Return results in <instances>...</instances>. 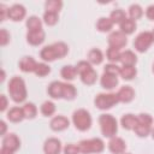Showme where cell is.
Instances as JSON below:
<instances>
[{
	"label": "cell",
	"instance_id": "484cf974",
	"mask_svg": "<svg viewBox=\"0 0 154 154\" xmlns=\"http://www.w3.org/2000/svg\"><path fill=\"white\" fill-rule=\"evenodd\" d=\"M88 59H89V63L91 64H95V65H99L102 63V59H103V54L100 49L97 48H93L89 51L88 53Z\"/></svg>",
	"mask_w": 154,
	"mask_h": 154
},
{
	"label": "cell",
	"instance_id": "6da1fadb",
	"mask_svg": "<svg viewBox=\"0 0 154 154\" xmlns=\"http://www.w3.org/2000/svg\"><path fill=\"white\" fill-rule=\"evenodd\" d=\"M8 93L14 102H23L26 99L25 83L20 77H12L8 83Z\"/></svg>",
	"mask_w": 154,
	"mask_h": 154
},
{
	"label": "cell",
	"instance_id": "7dc6e473",
	"mask_svg": "<svg viewBox=\"0 0 154 154\" xmlns=\"http://www.w3.org/2000/svg\"><path fill=\"white\" fill-rule=\"evenodd\" d=\"M0 126H1V131H0V134H1V135H5V131H6V124H5L4 120L0 122Z\"/></svg>",
	"mask_w": 154,
	"mask_h": 154
},
{
	"label": "cell",
	"instance_id": "ba28073f",
	"mask_svg": "<svg viewBox=\"0 0 154 154\" xmlns=\"http://www.w3.org/2000/svg\"><path fill=\"white\" fill-rule=\"evenodd\" d=\"M128 43L126 40V35L123 34L122 31H113L109 36H108V45L109 47H114V48H123L125 45Z\"/></svg>",
	"mask_w": 154,
	"mask_h": 154
},
{
	"label": "cell",
	"instance_id": "e575fe53",
	"mask_svg": "<svg viewBox=\"0 0 154 154\" xmlns=\"http://www.w3.org/2000/svg\"><path fill=\"white\" fill-rule=\"evenodd\" d=\"M125 18H126V14L123 10H114L111 12V16H109V19L113 22V24H120Z\"/></svg>",
	"mask_w": 154,
	"mask_h": 154
},
{
	"label": "cell",
	"instance_id": "52a82bcc",
	"mask_svg": "<svg viewBox=\"0 0 154 154\" xmlns=\"http://www.w3.org/2000/svg\"><path fill=\"white\" fill-rule=\"evenodd\" d=\"M153 36H152V32L150 31H143L141 34H138L136 36V38L134 40V47L137 52H146L150 45L153 43Z\"/></svg>",
	"mask_w": 154,
	"mask_h": 154
},
{
	"label": "cell",
	"instance_id": "83f0119b",
	"mask_svg": "<svg viewBox=\"0 0 154 154\" xmlns=\"http://www.w3.org/2000/svg\"><path fill=\"white\" fill-rule=\"evenodd\" d=\"M112 26H113V22H112L109 18H106V17H101V18L97 20V23H96V28H97V30L101 31V32H107V31H109V30L112 29Z\"/></svg>",
	"mask_w": 154,
	"mask_h": 154
},
{
	"label": "cell",
	"instance_id": "7a4b0ae2",
	"mask_svg": "<svg viewBox=\"0 0 154 154\" xmlns=\"http://www.w3.org/2000/svg\"><path fill=\"white\" fill-rule=\"evenodd\" d=\"M99 124H100L101 132L105 137L112 138L116 136L118 131V123H117V119L112 114H107V113L101 114L99 117Z\"/></svg>",
	"mask_w": 154,
	"mask_h": 154
},
{
	"label": "cell",
	"instance_id": "8992f818",
	"mask_svg": "<svg viewBox=\"0 0 154 154\" xmlns=\"http://www.w3.org/2000/svg\"><path fill=\"white\" fill-rule=\"evenodd\" d=\"M119 102V99H118V95L117 94H113V93H109V94H99L95 100H94V103L97 108L100 109H108L111 107H113L114 105H117Z\"/></svg>",
	"mask_w": 154,
	"mask_h": 154
},
{
	"label": "cell",
	"instance_id": "f546056e",
	"mask_svg": "<svg viewBox=\"0 0 154 154\" xmlns=\"http://www.w3.org/2000/svg\"><path fill=\"white\" fill-rule=\"evenodd\" d=\"M120 55H122L120 49L114 48V47H108V49L106 52V57L112 64H116L117 61H119L120 60Z\"/></svg>",
	"mask_w": 154,
	"mask_h": 154
},
{
	"label": "cell",
	"instance_id": "f1b7e54d",
	"mask_svg": "<svg viewBox=\"0 0 154 154\" xmlns=\"http://www.w3.org/2000/svg\"><path fill=\"white\" fill-rule=\"evenodd\" d=\"M136 73H137V71H136L135 66H123V67H120V71H119L120 77L126 81L132 79L136 76Z\"/></svg>",
	"mask_w": 154,
	"mask_h": 154
},
{
	"label": "cell",
	"instance_id": "7402d4cb",
	"mask_svg": "<svg viewBox=\"0 0 154 154\" xmlns=\"http://www.w3.org/2000/svg\"><path fill=\"white\" fill-rule=\"evenodd\" d=\"M24 113H23V108H19V107H12L8 112H7V119L10 122H13V123H18V122H22L24 119Z\"/></svg>",
	"mask_w": 154,
	"mask_h": 154
},
{
	"label": "cell",
	"instance_id": "c3c4849f",
	"mask_svg": "<svg viewBox=\"0 0 154 154\" xmlns=\"http://www.w3.org/2000/svg\"><path fill=\"white\" fill-rule=\"evenodd\" d=\"M0 154H13V152H12V150H10V149H7V148H4V147H1Z\"/></svg>",
	"mask_w": 154,
	"mask_h": 154
},
{
	"label": "cell",
	"instance_id": "d4e9b609",
	"mask_svg": "<svg viewBox=\"0 0 154 154\" xmlns=\"http://www.w3.org/2000/svg\"><path fill=\"white\" fill-rule=\"evenodd\" d=\"M26 28L29 31H36V30H42V22L38 17L31 16L26 19Z\"/></svg>",
	"mask_w": 154,
	"mask_h": 154
},
{
	"label": "cell",
	"instance_id": "4dcf8cb0",
	"mask_svg": "<svg viewBox=\"0 0 154 154\" xmlns=\"http://www.w3.org/2000/svg\"><path fill=\"white\" fill-rule=\"evenodd\" d=\"M23 113H24V117L28 118V119L35 118V116H36V113H37L36 106H35L32 102H26V103L23 106Z\"/></svg>",
	"mask_w": 154,
	"mask_h": 154
},
{
	"label": "cell",
	"instance_id": "1f68e13d",
	"mask_svg": "<svg viewBox=\"0 0 154 154\" xmlns=\"http://www.w3.org/2000/svg\"><path fill=\"white\" fill-rule=\"evenodd\" d=\"M53 47H54V51H55V53H57L58 59L64 58V57L67 54V52H69L67 45L64 43V42H55V43H53Z\"/></svg>",
	"mask_w": 154,
	"mask_h": 154
},
{
	"label": "cell",
	"instance_id": "5bb4252c",
	"mask_svg": "<svg viewBox=\"0 0 154 154\" xmlns=\"http://www.w3.org/2000/svg\"><path fill=\"white\" fill-rule=\"evenodd\" d=\"M117 95H118L119 102L126 103V102H130V101L135 97V90H134L130 85H124V87H122V88L118 90Z\"/></svg>",
	"mask_w": 154,
	"mask_h": 154
},
{
	"label": "cell",
	"instance_id": "d6986e66",
	"mask_svg": "<svg viewBox=\"0 0 154 154\" xmlns=\"http://www.w3.org/2000/svg\"><path fill=\"white\" fill-rule=\"evenodd\" d=\"M119 61L123 64V66H134L137 63V57L132 51H125L122 53Z\"/></svg>",
	"mask_w": 154,
	"mask_h": 154
},
{
	"label": "cell",
	"instance_id": "b9f144b4",
	"mask_svg": "<svg viewBox=\"0 0 154 154\" xmlns=\"http://www.w3.org/2000/svg\"><path fill=\"white\" fill-rule=\"evenodd\" d=\"M79 148L78 144H73V143H69L66 144V147L64 148V154H79Z\"/></svg>",
	"mask_w": 154,
	"mask_h": 154
},
{
	"label": "cell",
	"instance_id": "681fc988",
	"mask_svg": "<svg viewBox=\"0 0 154 154\" xmlns=\"http://www.w3.org/2000/svg\"><path fill=\"white\" fill-rule=\"evenodd\" d=\"M152 137L154 138V128H152Z\"/></svg>",
	"mask_w": 154,
	"mask_h": 154
},
{
	"label": "cell",
	"instance_id": "44dd1931",
	"mask_svg": "<svg viewBox=\"0 0 154 154\" xmlns=\"http://www.w3.org/2000/svg\"><path fill=\"white\" fill-rule=\"evenodd\" d=\"M40 57H41V58H42V60H45V61H53V60L58 59V57H57V53H55V51H54L53 45L43 47V48L41 49Z\"/></svg>",
	"mask_w": 154,
	"mask_h": 154
},
{
	"label": "cell",
	"instance_id": "816d5d0a",
	"mask_svg": "<svg viewBox=\"0 0 154 154\" xmlns=\"http://www.w3.org/2000/svg\"><path fill=\"white\" fill-rule=\"evenodd\" d=\"M153 71H154V65H153Z\"/></svg>",
	"mask_w": 154,
	"mask_h": 154
},
{
	"label": "cell",
	"instance_id": "cb8c5ba5",
	"mask_svg": "<svg viewBox=\"0 0 154 154\" xmlns=\"http://www.w3.org/2000/svg\"><path fill=\"white\" fill-rule=\"evenodd\" d=\"M79 76H81V79H82V82H83L84 84L91 85V84H94V83L96 82L97 73H96V71H95L94 69H90V70L85 71L84 73H82V75H79Z\"/></svg>",
	"mask_w": 154,
	"mask_h": 154
},
{
	"label": "cell",
	"instance_id": "60d3db41",
	"mask_svg": "<svg viewBox=\"0 0 154 154\" xmlns=\"http://www.w3.org/2000/svg\"><path fill=\"white\" fill-rule=\"evenodd\" d=\"M119 71H120V67H118L116 64H112V63L105 65V67H103V72L109 73V75H114V76H118Z\"/></svg>",
	"mask_w": 154,
	"mask_h": 154
},
{
	"label": "cell",
	"instance_id": "bcb514c9",
	"mask_svg": "<svg viewBox=\"0 0 154 154\" xmlns=\"http://www.w3.org/2000/svg\"><path fill=\"white\" fill-rule=\"evenodd\" d=\"M0 99H1L0 111H5V109H6V107H7V99H6V96H5V95H1V96H0Z\"/></svg>",
	"mask_w": 154,
	"mask_h": 154
},
{
	"label": "cell",
	"instance_id": "ab89813d",
	"mask_svg": "<svg viewBox=\"0 0 154 154\" xmlns=\"http://www.w3.org/2000/svg\"><path fill=\"white\" fill-rule=\"evenodd\" d=\"M90 69H93V67H91L90 63L87 61V60H81V61H78V64L76 65L77 73H79V75L84 73L85 71H88V70H90Z\"/></svg>",
	"mask_w": 154,
	"mask_h": 154
},
{
	"label": "cell",
	"instance_id": "4316f807",
	"mask_svg": "<svg viewBox=\"0 0 154 154\" xmlns=\"http://www.w3.org/2000/svg\"><path fill=\"white\" fill-rule=\"evenodd\" d=\"M60 75L66 81H72L76 75H77V70H76V66H72V65H65L61 71H60Z\"/></svg>",
	"mask_w": 154,
	"mask_h": 154
},
{
	"label": "cell",
	"instance_id": "8d00e7d4",
	"mask_svg": "<svg viewBox=\"0 0 154 154\" xmlns=\"http://www.w3.org/2000/svg\"><path fill=\"white\" fill-rule=\"evenodd\" d=\"M51 72V67L45 63H37V66L35 69V75L38 77H45Z\"/></svg>",
	"mask_w": 154,
	"mask_h": 154
},
{
	"label": "cell",
	"instance_id": "8fae6325",
	"mask_svg": "<svg viewBox=\"0 0 154 154\" xmlns=\"http://www.w3.org/2000/svg\"><path fill=\"white\" fill-rule=\"evenodd\" d=\"M2 147H4V148H7V149H10V150H12V152L14 153L17 149H19V147H20V141H19V138L17 137V135H14V134H8V135L4 136V138H2Z\"/></svg>",
	"mask_w": 154,
	"mask_h": 154
},
{
	"label": "cell",
	"instance_id": "3957f363",
	"mask_svg": "<svg viewBox=\"0 0 154 154\" xmlns=\"http://www.w3.org/2000/svg\"><path fill=\"white\" fill-rule=\"evenodd\" d=\"M72 122L77 130L79 131H87L91 125V117L89 112L84 108H79L73 112L72 114Z\"/></svg>",
	"mask_w": 154,
	"mask_h": 154
},
{
	"label": "cell",
	"instance_id": "7bdbcfd3",
	"mask_svg": "<svg viewBox=\"0 0 154 154\" xmlns=\"http://www.w3.org/2000/svg\"><path fill=\"white\" fill-rule=\"evenodd\" d=\"M10 41V34L6 29H1L0 30V45L1 46H6Z\"/></svg>",
	"mask_w": 154,
	"mask_h": 154
},
{
	"label": "cell",
	"instance_id": "f6af8a7d",
	"mask_svg": "<svg viewBox=\"0 0 154 154\" xmlns=\"http://www.w3.org/2000/svg\"><path fill=\"white\" fill-rule=\"evenodd\" d=\"M146 16L148 19L154 20V5H150L147 10H146Z\"/></svg>",
	"mask_w": 154,
	"mask_h": 154
},
{
	"label": "cell",
	"instance_id": "f35d334b",
	"mask_svg": "<svg viewBox=\"0 0 154 154\" xmlns=\"http://www.w3.org/2000/svg\"><path fill=\"white\" fill-rule=\"evenodd\" d=\"M63 6V2L60 0H49L46 2V11H52V12H59Z\"/></svg>",
	"mask_w": 154,
	"mask_h": 154
},
{
	"label": "cell",
	"instance_id": "836d02e7",
	"mask_svg": "<svg viewBox=\"0 0 154 154\" xmlns=\"http://www.w3.org/2000/svg\"><path fill=\"white\" fill-rule=\"evenodd\" d=\"M142 14H143V10H142V7L140 5L134 4V5H131L129 7V16H130L131 19H134V20L140 19L142 17Z\"/></svg>",
	"mask_w": 154,
	"mask_h": 154
},
{
	"label": "cell",
	"instance_id": "9c48e42d",
	"mask_svg": "<svg viewBox=\"0 0 154 154\" xmlns=\"http://www.w3.org/2000/svg\"><path fill=\"white\" fill-rule=\"evenodd\" d=\"M43 152L45 154H60L61 142L55 137L48 138L43 144Z\"/></svg>",
	"mask_w": 154,
	"mask_h": 154
},
{
	"label": "cell",
	"instance_id": "603a6c76",
	"mask_svg": "<svg viewBox=\"0 0 154 154\" xmlns=\"http://www.w3.org/2000/svg\"><path fill=\"white\" fill-rule=\"evenodd\" d=\"M119 26H120V31L123 34L129 35V34H132L135 31V29H136V22L134 19H131V18H125L119 24Z\"/></svg>",
	"mask_w": 154,
	"mask_h": 154
},
{
	"label": "cell",
	"instance_id": "30bf717a",
	"mask_svg": "<svg viewBox=\"0 0 154 154\" xmlns=\"http://www.w3.org/2000/svg\"><path fill=\"white\" fill-rule=\"evenodd\" d=\"M108 149L113 154H124V152L126 149V144L123 138L114 136L108 142Z\"/></svg>",
	"mask_w": 154,
	"mask_h": 154
},
{
	"label": "cell",
	"instance_id": "4fadbf2b",
	"mask_svg": "<svg viewBox=\"0 0 154 154\" xmlns=\"http://www.w3.org/2000/svg\"><path fill=\"white\" fill-rule=\"evenodd\" d=\"M49 125H51V129L54 130V131H63L66 128H69L70 122L64 116H57V117H54L51 120V124Z\"/></svg>",
	"mask_w": 154,
	"mask_h": 154
},
{
	"label": "cell",
	"instance_id": "277c9868",
	"mask_svg": "<svg viewBox=\"0 0 154 154\" xmlns=\"http://www.w3.org/2000/svg\"><path fill=\"white\" fill-rule=\"evenodd\" d=\"M79 152L82 154H90V153H101L105 149V143L101 138H90V140H82L78 143Z\"/></svg>",
	"mask_w": 154,
	"mask_h": 154
},
{
	"label": "cell",
	"instance_id": "ee69618b",
	"mask_svg": "<svg viewBox=\"0 0 154 154\" xmlns=\"http://www.w3.org/2000/svg\"><path fill=\"white\" fill-rule=\"evenodd\" d=\"M8 16V8H6L5 5H0V20H5V17Z\"/></svg>",
	"mask_w": 154,
	"mask_h": 154
},
{
	"label": "cell",
	"instance_id": "f5cc1de1",
	"mask_svg": "<svg viewBox=\"0 0 154 154\" xmlns=\"http://www.w3.org/2000/svg\"><path fill=\"white\" fill-rule=\"evenodd\" d=\"M128 154H129V153H128Z\"/></svg>",
	"mask_w": 154,
	"mask_h": 154
},
{
	"label": "cell",
	"instance_id": "7c38bea8",
	"mask_svg": "<svg viewBox=\"0 0 154 154\" xmlns=\"http://www.w3.org/2000/svg\"><path fill=\"white\" fill-rule=\"evenodd\" d=\"M10 19L12 20H22L25 17V7L20 4H16L8 8V16Z\"/></svg>",
	"mask_w": 154,
	"mask_h": 154
},
{
	"label": "cell",
	"instance_id": "d6a6232c",
	"mask_svg": "<svg viewBox=\"0 0 154 154\" xmlns=\"http://www.w3.org/2000/svg\"><path fill=\"white\" fill-rule=\"evenodd\" d=\"M77 91L75 85L70 84V83H64V93H63V97L66 100H73L76 96Z\"/></svg>",
	"mask_w": 154,
	"mask_h": 154
},
{
	"label": "cell",
	"instance_id": "d590c367",
	"mask_svg": "<svg viewBox=\"0 0 154 154\" xmlns=\"http://www.w3.org/2000/svg\"><path fill=\"white\" fill-rule=\"evenodd\" d=\"M55 112V105L52 101H45L41 106V113L46 117H51Z\"/></svg>",
	"mask_w": 154,
	"mask_h": 154
},
{
	"label": "cell",
	"instance_id": "5b68a950",
	"mask_svg": "<svg viewBox=\"0 0 154 154\" xmlns=\"http://www.w3.org/2000/svg\"><path fill=\"white\" fill-rule=\"evenodd\" d=\"M152 124L153 118L148 113H141L137 116V125L135 126L134 131L140 137H146L152 132Z\"/></svg>",
	"mask_w": 154,
	"mask_h": 154
},
{
	"label": "cell",
	"instance_id": "ac0fdd59",
	"mask_svg": "<svg viewBox=\"0 0 154 154\" xmlns=\"http://www.w3.org/2000/svg\"><path fill=\"white\" fill-rule=\"evenodd\" d=\"M100 83H101V87L105 89H113L118 84V77L114 75H109V73L103 72V75L101 76Z\"/></svg>",
	"mask_w": 154,
	"mask_h": 154
},
{
	"label": "cell",
	"instance_id": "f907efd6",
	"mask_svg": "<svg viewBox=\"0 0 154 154\" xmlns=\"http://www.w3.org/2000/svg\"><path fill=\"white\" fill-rule=\"evenodd\" d=\"M152 36H153V41H154V30L152 31Z\"/></svg>",
	"mask_w": 154,
	"mask_h": 154
},
{
	"label": "cell",
	"instance_id": "2e32d148",
	"mask_svg": "<svg viewBox=\"0 0 154 154\" xmlns=\"http://www.w3.org/2000/svg\"><path fill=\"white\" fill-rule=\"evenodd\" d=\"M45 31L43 30H36V31H28L26 40L32 46H38L45 41Z\"/></svg>",
	"mask_w": 154,
	"mask_h": 154
},
{
	"label": "cell",
	"instance_id": "74e56055",
	"mask_svg": "<svg viewBox=\"0 0 154 154\" xmlns=\"http://www.w3.org/2000/svg\"><path fill=\"white\" fill-rule=\"evenodd\" d=\"M43 20L47 25H54L58 22V13L52 11H46L43 14Z\"/></svg>",
	"mask_w": 154,
	"mask_h": 154
},
{
	"label": "cell",
	"instance_id": "ffe728a7",
	"mask_svg": "<svg viewBox=\"0 0 154 154\" xmlns=\"http://www.w3.org/2000/svg\"><path fill=\"white\" fill-rule=\"evenodd\" d=\"M120 123H122V126L126 130H134L135 126L137 125V117L134 116V114H124L120 119Z\"/></svg>",
	"mask_w": 154,
	"mask_h": 154
},
{
	"label": "cell",
	"instance_id": "e0dca14e",
	"mask_svg": "<svg viewBox=\"0 0 154 154\" xmlns=\"http://www.w3.org/2000/svg\"><path fill=\"white\" fill-rule=\"evenodd\" d=\"M37 63L31 57H23L19 61V69L24 72H35Z\"/></svg>",
	"mask_w": 154,
	"mask_h": 154
},
{
	"label": "cell",
	"instance_id": "9a60e30c",
	"mask_svg": "<svg viewBox=\"0 0 154 154\" xmlns=\"http://www.w3.org/2000/svg\"><path fill=\"white\" fill-rule=\"evenodd\" d=\"M64 93V83L59 81H54L48 85V94L53 99H61Z\"/></svg>",
	"mask_w": 154,
	"mask_h": 154
}]
</instances>
